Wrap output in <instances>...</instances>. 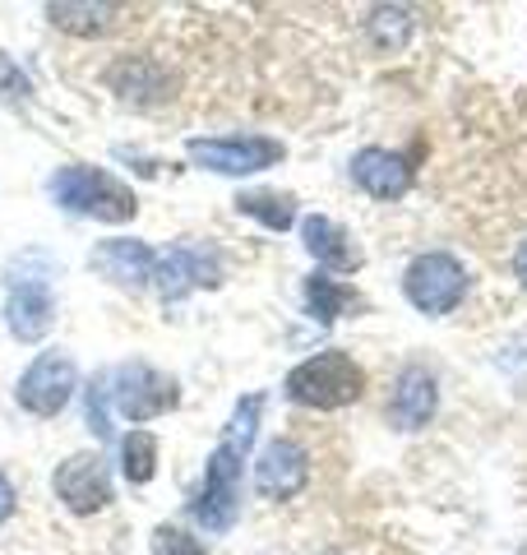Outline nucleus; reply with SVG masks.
<instances>
[{"instance_id":"1","label":"nucleus","mask_w":527,"mask_h":555,"mask_svg":"<svg viewBox=\"0 0 527 555\" xmlns=\"http://www.w3.org/2000/svg\"><path fill=\"white\" fill-rule=\"evenodd\" d=\"M283 389H287V398L296 408L338 412V408L357 403V398L365 393V371L347 352L329 347V352H314V357L301 361V366H292Z\"/></svg>"},{"instance_id":"2","label":"nucleus","mask_w":527,"mask_h":555,"mask_svg":"<svg viewBox=\"0 0 527 555\" xmlns=\"http://www.w3.org/2000/svg\"><path fill=\"white\" fill-rule=\"evenodd\" d=\"M51 199H56L65 214H79V218H98V222H130L139 214V199L126 181H116L112 171L102 167H83V163H69L51 177Z\"/></svg>"},{"instance_id":"3","label":"nucleus","mask_w":527,"mask_h":555,"mask_svg":"<svg viewBox=\"0 0 527 555\" xmlns=\"http://www.w3.org/2000/svg\"><path fill=\"white\" fill-rule=\"evenodd\" d=\"M402 292L421 315H449L467 297V269L449 250H426L402 273Z\"/></svg>"},{"instance_id":"4","label":"nucleus","mask_w":527,"mask_h":555,"mask_svg":"<svg viewBox=\"0 0 527 555\" xmlns=\"http://www.w3.org/2000/svg\"><path fill=\"white\" fill-rule=\"evenodd\" d=\"M190 163H200L218 177H250V171L283 163V139L269 134H222V139H190L185 144Z\"/></svg>"},{"instance_id":"5","label":"nucleus","mask_w":527,"mask_h":555,"mask_svg":"<svg viewBox=\"0 0 527 555\" xmlns=\"http://www.w3.org/2000/svg\"><path fill=\"white\" fill-rule=\"evenodd\" d=\"M107 393H112L116 412L126 416V422H134V426H144V422H153V416L171 412L176 398H181L176 393V379L163 375V371H153L149 361H126V366H116Z\"/></svg>"},{"instance_id":"6","label":"nucleus","mask_w":527,"mask_h":555,"mask_svg":"<svg viewBox=\"0 0 527 555\" xmlns=\"http://www.w3.org/2000/svg\"><path fill=\"white\" fill-rule=\"evenodd\" d=\"M190 514H195V524L208 532H227L236 524V514H241V454L236 449L218 444L214 454H208L204 486H200Z\"/></svg>"},{"instance_id":"7","label":"nucleus","mask_w":527,"mask_h":555,"mask_svg":"<svg viewBox=\"0 0 527 555\" xmlns=\"http://www.w3.org/2000/svg\"><path fill=\"white\" fill-rule=\"evenodd\" d=\"M79 389V375H75V361L65 352H42L33 366L20 375V385H14V398H20V408L28 416H56L65 412V403L75 398Z\"/></svg>"},{"instance_id":"8","label":"nucleus","mask_w":527,"mask_h":555,"mask_svg":"<svg viewBox=\"0 0 527 555\" xmlns=\"http://www.w3.org/2000/svg\"><path fill=\"white\" fill-rule=\"evenodd\" d=\"M153 283L163 292V301H181L185 292L195 287H218L222 283V259L214 246H195V241H181L167 255H157Z\"/></svg>"},{"instance_id":"9","label":"nucleus","mask_w":527,"mask_h":555,"mask_svg":"<svg viewBox=\"0 0 527 555\" xmlns=\"http://www.w3.org/2000/svg\"><path fill=\"white\" fill-rule=\"evenodd\" d=\"M51 491H56V500L69 509V514H102L112 505V473L107 463H102V454H69L56 477H51Z\"/></svg>"},{"instance_id":"10","label":"nucleus","mask_w":527,"mask_h":555,"mask_svg":"<svg viewBox=\"0 0 527 555\" xmlns=\"http://www.w3.org/2000/svg\"><path fill=\"white\" fill-rule=\"evenodd\" d=\"M310 486V454L296 440L278 436L259 449L255 459V491L264 500H292Z\"/></svg>"},{"instance_id":"11","label":"nucleus","mask_w":527,"mask_h":555,"mask_svg":"<svg viewBox=\"0 0 527 555\" xmlns=\"http://www.w3.org/2000/svg\"><path fill=\"white\" fill-rule=\"evenodd\" d=\"M107 89L120 102H130V107H163L176 89V79L157 56H120L107 69Z\"/></svg>"},{"instance_id":"12","label":"nucleus","mask_w":527,"mask_h":555,"mask_svg":"<svg viewBox=\"0 0 527 555\" xmlns=\"http://www.w3.org/2000/svg\"><path fill=\"white\" fill-rule=\"evenodd\" d=\"M88 264H93L102 278H107V283L126 287V292H139V287H149V278H153V269H157V255L144 246V241L112 236V241H102V246H93Z\"/></svg>"},{"instance_id":"13","label":"nucleus","mask_w":527,"mask_h":555,"mask_svg":"<svg viewBox=\"0 0 527 555\" xmlns=\"http://www.w3.org/2000/svg\"><path fill=\"white\" fill-rule=\"evenodd\" d=\"M412 158H402L394 149H361L351 158V181L371 199H402L412 190Z\"/></svg>"},{"instance_id":"14","label":"nucleus","mask_w":527,"mask_h":555,"mask_svg":"<svg viewBox=\"0 0 527 555\" xmlns=\"http://www.w3.org/2000/svg\"><path fill=\"white\" fill-rule=\"evenodd\" d=\"M435 408H439L435 375L426 366H402L389 393V422L398 430H421L435 416Z\"/></svg>"},{"instance_id":"15","label":"nucleus","mask_w":527,"mask_h":555,"mask_svg":"<svg viewBox=\"0 0 527 555\" xmlns=\"http://www.w3.org/2000/svg\"><path fill=\"white\" fill-rule=\"evenodd\" d=\"M5 324L20 343H38L56 324V301H51L47 283H14L5 301Z\"/></svg>"},{"instance_id":"16","label":"nucleus","mask_w":527,"mask_h":555,"mask_svg":"<svg viewBox=\"0 0 527 555\" xmlns=\"http://www.w3.org/2000/svg\"><path fill=\"white\" fill-rule=\"evenodd\" d=\"M301 236H306V250L314 255V264H324L333 273H357L365 264V255L357 250V241H351L338 222L324 218V214H310L301 222Z\"/></svg>"},{"instance_id":"17","label":"nucleus","mask_w":527,"mask_h":555,"mask_svg":"<svg viewBox=\"0 0 527 555\" xmlns=\"http://www.w3.org/2000/svg\"><path fill=\"white\" fill-rule=\"evenodd\" d=\"M120 5H75V0H61V5H47V20L61 33H75V38H102L120 24Z\"/></svg>"},{"instance_id":"18","label":"nucleus","mask_w":527,"mask_h":555,"mask_svg":"<svg viewBox=\"0 0 527 555\" xmlns=\"http://www.w3.org/2000/svg\"><path fill=\"white\" fill-rule=\"evenodd\" d=\"M236 208H241L245 218L264 222L269 232H287L292 222H296V199L283 195V190H241Z\"/></svg>"},{"instance_id":"19","label":"nucleus","mask_w":527,"mask_h":555,"mask_svg":"<svg viewBox=\"0 0 527 555\" xmlns=\"http://www.w3.org/2000/svg\"><path fill=\"white\" fill-rule=\"evenodd\" d=\"M306 306H310V315L320 324H333L347 306H361V297L347 283H333L329 273H310L306 278Z\"/></svg>"},{"instance_id":"20","label":"nucleus","mask_w":527,"mask_h":555,"mask_svg":"<svg viewBox=\"0 0 527 555\" xmlns=\"http://www.w3.org/2000/svg\"><path fill=\"white\" fill-rule=\"evenodd\" d=\"M120 473H126L130 486H144L157 473V436L153 430H130L120 440Z\"/></svg>"},{"instance_id":"21","label":"nucleus","mask_w":527,"mask_h":555,"mask_svg":"<svg viewBox=\"0 0 527 555\" xmlns=\"http://www.w3.org/2000/svg\"><path fill=\"white\" fill-rule=\"evenodd\" d=\"M365 28H371L375 47L398 51V47H408L416 20H412V10H408V5H375V10H371V20H365Z\"/></svg>"},{"instance_id":"22","label":"nucleus","mask_w":527,"mask_h":555,"mask_svg":"<svg viewBox=\"0 0 527 555\" xmlns=\"http://www.w3.org/2000/svg\"><path fill=\"white\" fill-rule=\"evenodd\" d=\"M259 412H264V393L241 398L236 412H232V422H227V430H222V440H218V444L236 449V454L245 459V449L255 444V430H259Z\"/></svg>"},{"instance_id":"23","label":"nucleus","mask_w":527,"mask_h":555,"mask_svg":"<svg viewBox=\"0 0 527 555\" xmlns=\"http://www.w3.org/2000/svg\"><path fill=\"white\" fill-rule=\"evenodd\" d=\"M153 555H208V551L185 528L163 524V528H153Z\"/></svg>"},{"instance_id":"24","label":"nucleus","mask_w":527,"mask_h":555,"mask_svg":"<svg viewBox=\"0 0 527 555\" xmlns=\"http://www.w3.org/2000/svg\"><path fill=\"white\" fill-rule=\"evenodd\" d=\"M33 98L28 89V79H24V69L14 65L5 51H0V102H10V107H24V102Z\"/></svg>"},{"instance_id":"25","label":"nucleus","mask_w":527,"mask_h":555,"mask_svg":"<svg viewBox=\"0 0 527 555\" xmlns=\"http://www.w3.org/2000/svg\"><path fill=\"white\" fill-rule=\"evenodd\" d=\"M107 398H112L107 393V375H102V379H93V389H88V426H93L102 440L112 436V426H107Z\"/></svg>"},{"instance_id":"26","label":"nucleus","mask_w":527,"mask_h":555,"mask_svg":"<svg viewBox=\"0 0 527 555\" xmlns=\"http://www.w3.org/2000/svg\"><path fill=\"white\" fill-rule=\"evenodd\" d=\"M14 514V486L5 481V473H0V524Z\"/></svg>"},{"instance_id":"27","label":"nucleus","mask_w":527,"mask_h":555,"mask_svg":"<svg viewBox=\"0 0 527 555\" xmlns=\"http://www.w3.org/2000/svg\"><path fill=\"white\" fill-rule=\"evenodd\" d=\"M514 273H518V283L527 287V241L518 246V255H514Z\"/></svg>"}]
</instances>
